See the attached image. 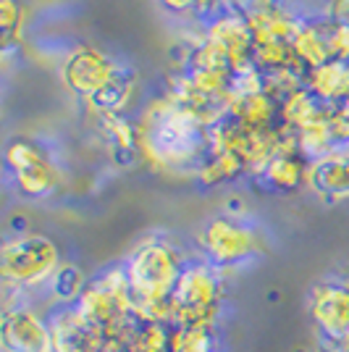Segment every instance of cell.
Returning <instances> with one entry per match:
<instances>
[{"instance_id":"cell-24","label":"cell","mask_w":349,"mask_h":352,"mask_svg":"<svg viewBox=\"0 0 349 352\" xmlns=\"http://www.w3.org/2000/svg\"><path fill=\"white\" fill-rule=\"evenodd\" d=\"M318 352H349V350H336V347H318Z\"/></svg>"},{"instance_id":"cell-11","label":"cell","mask_w":349,"mask_h":352,"mask_svg":"<svg viewBox=\"0 0 349 352\" xmlns=\"http://www.w3.org/2000/svg\"><path fill=\"white\" fill-rule=\"evenodd\" d=\"M47 323L53 352H100L102 337L79 316L74 305H58Z\"/></svg>"},{"instance_id":"cell-5","label":"cell","mask_w":349,"mask_h":352,"mask_svg":"<svg viewBox=\"0 0 349 352\" xmlns=\"http://www.w3.org/2000/svg\"><path fill=\"white\" fill-rule=\"evenodd\" d=\"M5 168L16 192L27 200L50 197L60 187V168L47 147L32 137H16L5 145Z\"/></svg>"},{"instance_id":"cell-16","label":"cell","mask_w":349,"mask_h":352,"mask_svg":"<svg viewBox=\"0 0 349 352\" xmlns=\"http://www.w3.org/2000/svg\"><path fill=\"white\" fill-rule=\"evenodd\" d=\"M291 50H294V56L300 58V63L305 66L307 72L334 60L331 58V47H328V24H326V19H320V21L305 19L300 24V30L294 32V37H291Z\"/></svg>"},{"instance_id":"cell-23","label":"cell","mask_w":349,"mask_h":352,"mask_svg":"<svg viewBox=\"0 0 349 352\" xmlns=\"http://www.w3.org/2000/svg\"><path fill=\"white\" fill-rule=\"evenodd\" d=\"M158 3L171 14H190V11H197L200 0H158Z\"/></svg>"},{"instance_id":"cell-2","label":"cell","mask_w":349,"mask_h":352,"mask_svg":"<svg viewBox=\"0 0 349 352\" xmlns=\"http://www.w3.org/2000/svg\"><path fill=\"white\" fill-rule=\"evenodd\" d=\"M60 268L58 245L43 234H16L0 248V276L5 289L19 294L50 284Z\"/></svg>"},{"instance_id":"cell-3","label":"cell","mask_w":349,"mask_h":352,"mask_svg":"<svg viewBox=\"0 0 349 352\" xmlns=\"http://www.w3.org/2000/svg\"><path fill=\"white\" fill-rule=\"evenodd\" d=\"M223 300V271L205 258L184 265L174 287V323L179 329L216 326Z\"/></svg>"},{"instance_id":"cell-18","label":"cell","mask_w":349,"mask_h":352,"mask_svg":"<svg viewBox=\"0 0 349 352\" xmlns=\"http://www.w3.org/2000/svg\"><path fill=\"white\" fill-rule=\"evenodd\" d=\"M85 287H87L85 274H82L79 265H74V263H60V268L56 271V276L47 284L50 297H53L58 305H76V300L82 297Z\"/></svg>"},{"instance_id":"cell-8","label":"cell","mask_w":349,"mask_h":352,"mask_svg":"<svg viewBox=\"0 0 349 352\" xmlns=\"http://www.w3.org/2000/svg\"><path fill=\"white\" fill-rule=\"evenodd\" d=\"M3 352H53L50 323L27 302L5 305L0 318Z\"/></svg>"},{"instance_id":"cell-17","label":"cell","mask_w":349,"mask_h":352,"mask_svg":"<svg viewBox=\"0 0 349 352\" xmlns=\"http://www.w3.org/2000/svg\"><path fill=\"white\" fill-rule=\"evenodd\" d=\"M242 174H247V168L232 153H207L205 161L200 163V168H197V179L205 187H221V184L234 182Z\"/></svg>"},{"instance_id":"cell-10","label":"cell","mask_w":349,"mask_h":352,"mask_svg":"<svg viewBox=\"0 0 349 352\" xmlns=\"http://www.w3.org/2000/svg\"><path fill=\"white\" fill-rule=\"evenodd\" d=\"M242 16L252 32L255 47L281 43L291 45L294 32L302 24V19H297V14L289 11L286 6H281L278 0H252V6H247Z\"/></svg>"},{"instance_id":"cell-22","label":"cell","mask_w":349,"mask_h":352,"mask_svg":"<svg viewBox=\"0 0 349 352\" xmlns=\"http://www.w3.org/2000/svg\"><path fill=\"white\" fill-rule=\"evenodd\" d=\"M326 19L349 27V0H326Z\"/></svg>"},{"instance_id":"cell-7","label":"cell","mask_w":349,"mask_h":352,"mask_svg":"<svg viewBox=\"0 0 349 352\" xmlns=\"http://www.w3.org/2000/svg\"><path fill=\"white\" fill-rule=\"evenodd\" d=\"M129 72H124L116 60L105 50L82 45L71 50L63 60V82L74 95L85 98L87 103H95L105 92L116 87Z\"/></svg>"},{"instance_id":"cell-14","label":"cell","mask_w":349,"mask_h":352,"mask_svg":"<svg viewBox=\"0 0 349 352\" xmlns=\"http://www.w3.org/2000/svg\"><path fill=\"white\" fill-rule=\"evenodd\" d=\"M307 171L310 161L297 150H278L276 155L268 161L258 179L271 192H294L302 184H307Z\"/></svg>"},{"instance_id":"cell-21","label":"cell","mask_w":349,"mask_h":352,"mask_svg":"<svg viewBox=\"0 0 349 352\" xmlns=\"http://www.w3.org/2000/svg\"><path fill=\"white\" fill-rule=\"evenodd\" d=\"M328 24V47H331V58L349 63V27L347 24H336L331 19H326Z\"/></svg>"},{"instance_id":"cell-15","label":"cell","mask_w":349,"mask_h":352,"mask_svg":"<svg viewBox=\"0 0 349 352\" xmlns=\"http://www.w3.org/2000/svg\"><path fill=\"white\" fill-rule=\"evenodd\" d=\"M305 87L318 98L323 105H339L349 98V63L344 60H328L318 69L305 74Z\"/></svg>"},{"instance_id":"cell-12","label":"cell","mask_w":349,"mask_h":352,"mask_svg":"<svg viewBox=\"0 0 349 352\" xmlns=\"http://www.w3.org/2000/svg\"><path fill=\"white\" fill-rule=\"evenodd\" d=\"M310 190L326 203H347L349 200V147H339L331 155L310 163L307 171Z\"/></svg>"},{"instance_id":"cell-25","label":"cell","mask_w":349,"mask_h":352,"mask_svg":"<svg viewBox=\"0 0 349 352\" xmlns=\"http://www.w3.org/2000/svg\"><path fill=\"white\" fill-rule=\"evenodd\" d=\"M339 108H341V111H344V113H347V116H349V98H347V100H344V103H341V105H339Z\"/></svg>"},{"instance_id":"cell-9","label":"cell","mask_w":349,"mask_h":352,"mask_svg":"<svg viewBox=\"0 0 349 352\" xmlns=\"http://www.w3.org/2000/svg\"><path fill=\"white\" fill-rule=\"evenodd\" d=\"M205 37H210L226 53V58L234 69V76L247 72V69H255V40H252V32H249L242 14L223 11V14L213 16L207 21Z\"/></svg>"},{"instance_id":"cell-13","label":"cell","mask_w":349,"mask_h":352,"mask_svg":"<svg viewBox=\"0 0 349 352\" xmlns=\"http://www.w3.org/2000/svg\"><path fill=\"white\" fill-rule=\"evenodd\" d=\"M229 118L247 129H276L281 126V103L262 89L247 95H232L229 100Z\"/></svg>"},{"instance_id":"cell-20","label":"cell","mask_w":349,"mask_h":352,"mask_svg":"<svg viewBox=\"0 0 349 352\" xmlns=\"http://www.w3.org/2000/svg\"><path fill=\"white\" fill-rule=\"evenodd\" d=\"M21 3L19 0H0V27H3V43L11 45L21 30Z\"/></svg>"},{"instance_id":"cell-1","label":"cell","mask_w":349,"mask_h":352,"mask_svg":"<svg viewBox=\"0 0 349 352\" xmlns=\"http://www.w3.org/2000/svg\"><path fill=\"white\" fill-rule=\"evenodd\" d=\"M187 261L168 239L150 236L126 258V276L134 294V316L142 323H174V287Z\"/></svg>"},{"instance_id":"cell-6","label":"cell","mask_w":349,"mask_h":352,"mask_svg":"<svg viewBox=\"0 0 349 352\" xmlns=\"http://www.w3.org/2000/svg\"><path fill=\"white\" fill-rule=\"evenodd\" d=\"M307 313L318 331L320 347L349 350V284L347 279L318 281L307 297Z\"/></svg>"},{"instance_id":"cell-19","label":"cell","mask_w":349,"mask_h":352,"mask_svg":"<svg viewBox=\"0 0 349 352\" xmlns=\"http://www.w3.org/2000/svg\"><path fill=\"white\" fill-rule=\"evenodd\" d=\"M176 352H221L216 326L205 329H179L176 326Z\"/></svg>"},{"instance_id":"cell-4","label":"cell","mask_w":349,"mask_h":352,"mask_svg":"<svg viewBox=\"0 0 349 352\" xmlns=\"http://www.w3.org/2000/svg\"><path fill=\"white\" fill-rule=\"evenodd\" d=\"M197 245L207 263L216 265L218 271H229L255 261L260 250V236L255 232V226L242 216L223 213L205 221V226L197 234Z\"/></svg>"}]
</instances>
